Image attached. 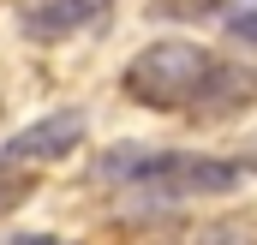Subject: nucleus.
<instances>
[{
	"label": "nucleus",
	"mask_w": 257,
	"mask_h": 245,
	"mask_svg": "<svg viewBox=\"0 0 257 245\" xmlns=\"http://www.w3.org/2000/svg\"><path fill=\"white\" fill-rule=\"evenodd\" d=\"M209 66H215L209 48H197V42H186V36H162V42H150V48L132 54V66L120 72V90H126L138 108L180 114V108L197 102Z\"/></svg>",
	"instance_id": "1"
},
{
	"label": "nucleus",
	"mask_w": 257,
	"mask_h": 245,
	"mask_svg": "<svg viewBox=\"0 0 257 245\" xmlns=\"http://www.w3.org/2000/svg\"><path fill=\"white\" fill-rule=\"evenodd\" d=\"M84 132H90V120L78 114V108H54V114H42V120H30L24 132H12L6 144H0V156L6 162H60V156H72L78 144H84Z\"/></svg>",
	"instance_id": "2"
},
{
	"label": "nucleus",
	"mask_w": 257,
	"mask_h": 245,
	"mask_svg": "<svg viewBox=\"0 0 257 245\" xmlns=\"http://www.w3.org/2000/svg\"><path fill=\"white\" fill-rule=\"evenodd\" d=\"M239 162H203V156H174L162 162V174L144 185V191H162V197H203V191H233L239 185Z\"/></svg>",
	"instance_id": "3"
},
{
	"label": "nucleus",
	"mask_w": 257,
	"mask_h": 245,
	"mask_svg": "<svg viewBox=\"0 0 257 245\" xmlns=\"http://www.w3.org/2000/svg\"><path fill=\"white\" fill-rule=\"evenodd\" d=\"M162 162H168V150H156V144H114V150L96 162V180H114V185L144 191V185L162 174Z\"/></svg>",
	"instance_id": "4"
},
{
	"label": "nucleus",
	"mask_w": 257,
	"mask_h": 245,
	"mask_svg": "<svg viewBox=\"0 0 257 245\" xmlns=\"http://www.w3.org/2000/svg\"><path fill=\"white\" fill-rule=\"evenodd\" d=\"M18 6V30L36 36V42H60L84 24V6L78 0H12Z\"/></svg>",
	"instance_id": "5"
},
{
	"label": "nucleus",
	"mask_w": 257,
	"mask_h": 245,
	"mask_svg": "<svg viewBox=\"0 0 257 245\" xmlns=\"http://www.w3.org/2000/svg\"><path fill=\"white\" fill-rule=\"evenodd\" d=\"M197 102H209V114L251 108V102H257V72H251V66L215 60V66H209V78H203V90H197Z\"/></svg>",
	"instance_id": "6"
},
{
	"label": "nucleus",
	"mask_w": 257,
	"mask_h": 245,
	"mask_svg": "<svg viewBox=\"0 0 257 245\" xmlns=\"http://www.w3.org/2000/svg\"><path fill=\"white\" fill-rule=\"evenodd\" d=\"M30 174H24V162H6V156H0V209H12V203H24V197H30Z\"/></svg>",
	"instance_id": "7"
},
{
	"label": "nucleus",
	"mask_w": 257,
	"mask_h": 245,
	"mask_svg": "<svg viewBox=\"0 0 257 245\" xmlns=\"http://www.w3.org/2000/svg\"><path fill=\"white\" fill-rule=\"evenodd\" d=\"M227 36H233V42H245V48H257V0L227 12Z\"/></svg>",
	"instance_id": "8"
},
{
	"label": "nucleus",
	"mask_w": 257,
	"mask_h": 245,
	"mask_svg": "<svg viewBox=\"0 0 257 245\" xmlns=\"http://www.w3.org/2000/svg\"><path fill=\"white\" fill-rule=\"evenodd\" d=\"M221 0H162V12H186V18H203V12H215Z\"/></svg>",
	"instance_id": "9"
},
{
	"label": "nucleus",
	"mask_w": 257,
	"mask_h": 245,
	"mask_svg": "<svg viewBox=\"0 0 257 245\" xmlns=\"http://www.w3.org/2000/svg\"><path fill=\"white\" fill-rule=\"evenodd\" d=\"M78 6H84V24H96V18H108L114 0H78Z\"/></svg>",
	"instance_id": "10"
},
{
	"label": "nucleus",
	"mask_w": 257,
	"mask_h": 245,
	"mask_svg": "<svg viewBox=\"0 0 257 245\" xmlns=\"http://www.w3.org/2000/svg\"><path fill=\"white\" fill-rule=\"evenodd\" d=\"M245 150H251V156H245V162H251V168H257V138H251V144H245Z\"/></svg>",
	"instance_id": "11"
},
{
	"label": "nucleus",
	"mask_w": 257,
	"mask_h": 245,
	"mask_svg": "<svg viewBox=\"0 0 257 245\" xmlns=\"http://www.w3.org/2000/svg\"><path fill=\"white\" fill-rule=\"evenodd\" d=\"M221 6H227V12H233V6H251V0H221Z\"/></svg>",
	"instance_id": "12"
}]
</instances>
